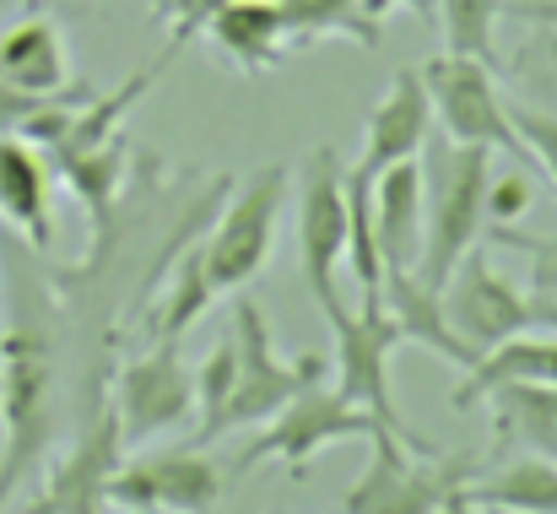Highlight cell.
<instances>
[{"label": "cell", "instance_id": "cell-1", "mask_svg": "<svg viewBox=\"0 0 557 514\" xmlns=\"http://www.w3.org/2000/svg\"><path fill=\"white\" fill-rule=\"evenodd\" d=\"M60 342L49 331V293L27 277L0 336V510L60 433Z\"/></svg>", "mask_w": 557, "mask_h": 514}, {"label": "cell", "instance_id": "cell-2", "mask_svg": "<svg viewBox=\"0 0 557 514\" xmlns=\"http://www.w3.org/2000/svg\"><path fill=\"white\" fill-rule=\"evenodd\" d=\"M422 184H428V222H422V260L417 282L444 287L466 249H476L487 228V184H493V152L460 147V142H422Z\"/></svg>", "mask_w": 557, "mask_h": 514}, {"label": "cell", "instance_id": "cell-3", "mask_svg": "<svg viewBox=\"0 0 557 514\" xmlns=\"http://www.w3.org/2000/svg\"><path fill=\"white\" fill-rule=\"evenodd\" d=\"M233 342H238V379H233L227 401L211 417H200L195 444H211V439H222L233 428H249V423H271L298 390H309V384L325 379V357L320 352H304L298 363L276 357L265 309L255 298H238L233 304Z\"/></svg>", "mask_w": 557, "mask_h": 514}, {"label": "cell", "instance_id": "cell-4", "mask_svg": "<svg viewBox=\"0 0 557 514\" xmlns=\"http://www.w3.org/2000/svg\"><path fill=\"white\" fill-rule=\"evenodd\" d=\"M320 315H325V326H331V336H336V395L352 401V406H369L373 417H379L411 455H444V444L428 439V433H417V428L400 417V406H395V390H389V352L400 346L395 320H389L379 304H363V309L352 315L342 298L325 304Z\"/></svg>", "mask_w": 557, "mask_h": 514}, {"label": "cell", "instance_id": "cell-5", "mask_svg": "<svg viewBox=\"0 0 557 514\" xmlns=\"http://www.w3.org/2000/svg\"><path fill=\"white\" fill-rule=\"evenodd\" d=\"M379 433H389L379 417H373L369 406H352V401H342L336 390H320V384H309V390H298L271 423H260V433L244 444V455L233 461V477H249L255 466H293V477H304L309 472V461L325 450V444H342V439H363L373 444Z\"/></svg>", "mask_w": 557, "mask_h": 514}, {"label": "cell", "instance_id": "cell-6", "mask_svg": "<svg viewBox=\"0 0 557 514\" xmlns=\"http://www.w3.org/2000/svg\"><path fill=\"white\" fill-rule=\"evenodd\" d=\"M422 87L433 103V120L444 125L449 142L460 147H487V152H509L520 169H536V152L525 147V136L509 120V103L493 82V65L471 60V54H444L422 65Z\"/></svg>", "mask_w": 557, "mask_h": 514}, {"label": "cell", "instance_id": "cell-7", "mask_svg": "<svg viewBox=\"0 0 557 514\" xmlns=\"http://www.w3.org/2000/svg\"><path fill=\"white\" fill-rule=\"evenodd\" d=\"M282 200H287V169L282 163H265L260 173H249L222 217L211 222V233L195 244L200 249V266H206V282L216 293H238L244 282H255L271 260V238H276V217H282Z\"/></svg>", "mask_w": 557, "mask_h": 514}, {"label": "cell", "instance_id": "cell-8", "mask_svg": "<svg viewBox=\"0 0 557 514\" xmlns=\"http://www.w3.org/2000/svg\"><path fill=\"white\" fill-rule=\"evenodd\" d=\"M476 477L471 455H411L395 433L373 439V461L347 488L342 514H433Z\"/></svg>", "mask_w": 557, "mask_h": 514}, {"label": "cell", "instance_id": "cell-9", "mask_svg": "<svg viewBox=\"0 0 557 514\" xmlns=\"http://www.w3.org/2000/svg\"><path fill=\"white\" fill-rule=\"evenodd\" d=\"M109 412L125 450H141L147 439L169 433L195 417V368L180 357V342H152V352L114 368Z\"/></svg>", "mask_w": 557, "mask_h": 514}, {"label": "cell", "instance_id": "cell-10", "mask_svg": "<svg viewBox=\"0 0 557 514\" xmlns=\"http://www.w3.org/2000/svg\"><path fill=\"white\" fill-rule=\"evenodd\" d=\"M222 499V472L200 455V444L158 450L114 466L103 504L131 514H211Z\"/></svg>", "mask_w": 557, "mask_h": 514}, {"label": "cell", "instance_id": "cell-11", "mask_svg": "<svg viewBox=\"0 0 557 514\" xmlns=\"http://www.w3.org/2000/svg\"><path fill=\"white\" fill-rule=\"evenodd\" d=\"M298 255L314 304H336V266L347 260V169L336 147H314L298 184Z\"/></svg>", "mask_w": 557, "mask_h": 514}, {"label": "cell", "instance_id": "cell-12", "mask_svg": "<svg viewBox=\"0 0 557 514\" xmlns=\"http://www.w3.org/2000/svg\"><path fill=\"white\" fill-rule=\"evenodd\" d=\"M438 304H444L449 326L460 331V342H471L476 352H487V346L509 342L515 331H531L536 326L531 320V298L520 287H509L482 249H466L460 255V266L438 287Z\"/></svg>", "mask_w": 557, "mask_h": 514}, {"label": "cell", "instance_id": "cell-13", "mask_svg": "<svg viewBox=\"0 0 557 514\" xmlns=\"http://www.w3.org/2000/svg\"><path fill=\"white\" fill-rule=\"evenodd\" d=\"M120 428H114V412L103 406L87 433L65 450V461L54 466V477L44 482L38 504H27V514H98L103 510V488L120 466Z\"/></svg>", "mask_w": 557, "mask_h": 514}, {"label": "cell", "instance_id": "cell-14", "mask_svg": "<svg viewBox=\"0 0 557 514\" xmlns=\"http://www.w3.org/2000/svg\"><path fill=\"white\" fill-rule=\"evenodd\" d=\"M433 131V103H428V87H422V71H395L389 93L373 103L369 114V136H363V158L352 169H363L369 179H379L384 169L406 163L422 152Z\"/></svg>", "mask_w": 557, "mask_h": 514}, {"label": "cell", "instance_id": "cell-15", "mask_svg": "<svg viewBox=\"0 0 557 514\" xmlns=\"http://www.w3.org/2000/svg\"><path fill=\"white\" fill-rule=\"evenodd\" d=\"M54 169L49 158L22 142V136H0V222H11L38 255L54 244Z\"/></svg>", "mask_w": 557, "mask_h": 514}, {"label": "cell", "instance_id": "cell-16", "mask_svg": "<svg viewBox=\"0 0 557 514\" xmlns=\"http://www.w3.org/2000/svg\"><path fill=\"white\" fill-rule=\"evenodd\" d=\"M422 206H428V184H422L417 158H406V163H395L373 179V238H379L384 271H417V260H422Z\"/></svg>", "mask_w": 557, "mask_h": 514}, {"label": "cell", "instance_id": "cell-17", "mask_svg": "<svg viewBox=\"0 0 557 514\" xmlns=\"http://www.w3.org/2000/svg\"><path fill=\"white\" fill-rule=\"evenodd\" d=\"M0 82H11L16 93H33V98H54L71 87L65 33L44 11H27L22 22H11L0 33Z\"/></svg>", "mask_w": 557, "mask_h": 514}, {"label": "cell", "instance_id": "cell-18", "mask_svg": "<svg viewBox=\"0 0 557 514\" xmlns=\"http://www.w3.org/2000/svg\"><path fill=\"white\" fill-rule=\"evenodd\" d=\"M379 309L395 320L400 346L411 342V346H422V352H433V357H444V363H455V368H471V363L482 357L471 342H460V331L449 326V315H444L438 293H433V287H422L411 271H384Z\"/></svg>", "mask_w": 557, "mask_h": 514}, {"label": "cell", "instance_id": "cell-19", "mask_svg": "<svg viewBox=\"0 0 557 514\" xmlns=\"http://www.w3.org/2000/svg\"><path fill=\"white\" fill-rule=\"evenodd\" d=\"M504 384H557V331L553 336H525V331H515L509 342L487 346L471 368H466V379L449 390V406L455 412H471V406H482L493 390H504Z\"/></svg>", "mask_w": 557, "mask_h": 514}, {"label": "cell", "instance_id": "cell-20", "mask_svg": "<svg viewBox=\"0 0 557 514\" xmlns=\"http://www.w3.org/2000/svg\"><path fill=\"white\" fill-rule=\"evenodd\" d=\"M200 33H211V44H216L238 71H271V65H282V54L293 49L276 0H216Z\"/></svg>", "mask_w": 557, "mask_h": 514}, {"label": "cell", "instance_id": "cell-21", "mask_svg": "<svg viewBox=\"0 0 557 514\" xmlns=\"http://www.w3.org/2000/svg\"><path fill=\"white\" fill-rule=\"evenodd\" d=\"M125 163H131V142L114 136L103 147H82V152H65V158H49V169L71 184V195L87 206V222L103 228L114 222V206H120V189H125Z\"/></svg>", "mask_w": 557, "mask_h": 514}, {"label": "cell", "instance_id": "cell-22", "mask_svg": "<svg viewBox=\"0 0 557 514\" xmlns=\"http://www.w3.org/2000/svg\"><path fill=\"white\" fill-rule=\"evenodd\" d=\"M476 510H498V514H557V461L531 455L515 461L493 477H471L460 488Z\"/></svg>", "mask_w": 557, "mask_h": 514}, {"label": "cell", "instance_id": "cell-23", "mask_svg": "<svg viewBox=\"0 0 557 514\" xmlns=\"http://www.w3.org/2000/svg\"><path fill=\"white\" fill-rule=\"evenodd\" d=\"M487 401L498 412V439L557 461V384H504Z\"/></svg>", "mask_w": 557, "mask_h": 514}, {"label": "cell", "instance_id": "cell-24", "mask_svg": "<svg viewBox=\"0 0 557 514\" xmlns=\"http://www.w3.org/2000/svg\"><path fill=\"white\" fill-rule=\"evenodd\" d=\"M287 22V44H320V38H352L358 49H379V22L363 16V0H276Z\"/></svg>", "mask_w": 557, "mask_h": 514}, {"label": "cell", "instance_id": "cell-25", "mask_svg": "<svg viewBox=\"0 0 557 514\" xmlns=\"http://www.w3.org/2000/svg\"><path fill=\"white\" fill-rule=\"evenodd\" d=\"M211 298H216V287L206 282V266H200V249L189 244L185 260L169 271V293H163V304H158V315H152V326H147V336L152 342H180L189 326L211 309Z\"/></svg>", "mask_w": 557, "mask_h": 514}, {"label": "cell", "instance_id": "cell-26", "mask_svg": "<svg viewBox=\"0 0 557 514\" xmlns=\"http://www.w3.org/2000/svg\"><path fill=\"white\" fill-rule=\"evenodd\" d=\"M433 11H438L449 54H471V60L498 71V16H504V0H433Z\"/></svg>", "mask_w": 557, "mask_h": 514}, {"label": "cell", "instance_id": "cell-27", "mask_svg": "<svg viewBox=\"0 0 557 514\" xmlns=\"http://www.w3.org/2000/svg\"><path fill=\"white\" fill-rule=\"evenodd\" d=\"M233 379H238V342H233V336H222V342L211 346V357L195 368V412H200V417H211V412L227 401Z\"/></svg>", "mask_w": 557, "mask_h": 514}, {"label": "cell", "instance_id": "cell-28", "mask_svg": "<svg viewBox=\"0 0 557 514\" xmlns=\"http://www.w3.org/2000/svg\"><path fill=\"white\" fill-rule=\"evenodd\" d=\"M493 244H504V249H525L536 266H531V287L536 293H557V233L553 238H542V233H520L515 222H504V228H482Z\"/></svg>", "mask_w": 557, "mask_h": 514}, {"label": "cell", "instance_id": "cell-29", "mask_svg": "<svg viewBox=\"0 0 557 514\" xmlns=\"http://www.w3.org/2000/svg\"><path fill=\"white\" fill-rule=\"evenodd\" d=\"M509 120H515V131L525 136V147L536 152V169L547 173L557 189V120L553 114H536V109H509Z\"/></svg>", "mask_w": 557, "mask_h": 514}, {"label": "cell", "instance_id": "cell-30", "mask_svg": "<svg viewBox=\"0 0 557 514\" xmlns=\"http://www.w3.org/2000/svg\"><path fill=\"white\" fill-rule=\"evenodd\" d=\"M525 206H531V173H504L487 184V228L520 222Z\"/></svg>", "mask_w": 557, "mask_h": 514}, {"label": "cell", "instance_id": "cell-31", "mask_svg": "<svg viewBox=\"0 0 557 514\" xmlns=\"http://www.w3.org/2000/svg\"><path fill=\"white\" fill-rule=\"evenodd\" d=\"M211 5H216V0H152L158 22H169V27H174V44H189V38L206 27Z\"/></svg>", "mask_w": 557, "mask_h": 514}, {"label": "cell", "instance_id": "cell-32", "mask_svg": "<svg viewBox=\"0 0 557 514\" xmlns=\"http://www.w3.org/2000/svg\"><path fill=\"white\" fill-rule=\"evenodd\" d=\"M44 98H33V93H16L11 82H0V136H16V125L38 109Z\"/></svg>", "mask_w": 557, "mask_h": 514}, {"label": "cell", "instance_id": "cell-33", "mask_svg": "<svg viewBox=\"0 0 557 514\" xmlns=\"http://www.w3.org/2000/svg\"><path fill=\"white\" fill-rule=\"evenodd\" d=\"M504 16H520V22H536V27H557V0H515V5H504Z\"/></svg>", "mask_w": 557, "mask_h": 514}, {"label": "cell", "instance_id": "cell-34", "mask_svg": "<svg viewBox=\"0 0 557 514\" xmlns=\"http://www.w3.org/2000/svg\"><path fill=\"white\" fill-rule=\"evenodd\" d=\"M531 320L557 331V293H531Z\"/></svg>", "mask_w": 557, "mask_h": 514}, {"label": "cell", "instance_id": "cell-35", "mask_svg": "<svg viewBox=\"0 0 557 514\" xmlns=\"http://www.w3.org/2000/svg\"><path fill=\"white\" fill-rule=\"evenodd\" d=\"M433 514H482V510H476V504H471L466 493H449V499H444V504H438Z\"/></svg>", "mask_w": 557, "mask_h": 514}, {"label": "cell", "instance_id": "cell-36", "mask_svg": "<svg viewBox=\"0 0 557 514\" xmlns=\"http://www.w3.org/2000/svg\"><path fill=\"white\" fill-rule=\"evenodd\" d=\"M542 54H547V76H553V93H557V27L542 38Z\"/></svg>", "mask_w": 557, "mask_h": 514}]
</instances>
